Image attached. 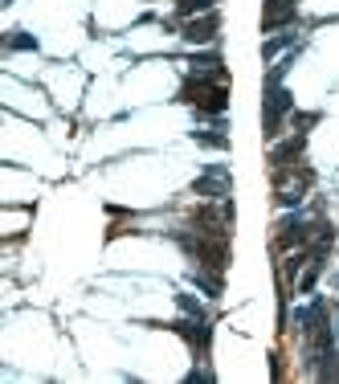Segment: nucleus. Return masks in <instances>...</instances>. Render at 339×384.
Masks as SVG:
<instances>
[{
	"label": "nucleus",
	"instance_id": "nucleus-1",
	"mask_svg": "<svg viewBox=\"0 0 339 384\" xmlns=\"http://www.w3.org/2000/svg\"><path fill=\"white\" fill-rule=\"evenodd\" d=\"M180 102L196 107L200 115H225V111H229V82H225V78L188 74L184 86H180Z\"/></svg>",
	"mask_w": 339,
	"mask_h": 384
},
{
	"label": "nucleus",
	"instance_id": "nucleus-2",
	"mask_svg": "<svg viewBox=\"0 0 339 384\" xmlns=\"http://www.w3.org/2000/svg\"><path fill=\"white\" fill-rule=\"evenodd\" d=\"M294 115V98L282 82H262V135L278 139L282 135V119Z\"/></svg>",
	"mask_w": 339,
	"mask_h": 384
},
{
	"label": "nucleus",
	"instance_id": "nucleus-3",
	"mask_svg": "<svg viewBox=\"0 0 339 384\" xmlns=\"http://www.w3.org/2000/svg\"><path fill=\"white\" fill-rule=\"evenodd\" d=\"M172 331L184 339L200 360L209 356V343H213V323H209V315H205V319H196V315H180V319H172Z\"/></svg>",
	"mask_w": 339,
	"mask_h": 384
},
{
	"label": "nucleus",
	"instance_id": "nucleus-4",
	"mask_svg": "<svg viewBox=\"0 0 339 384\" xmlns=\"http://www.w3.org/2000/svg\"><path fill=\"white\" fill-rule=\"evenodd\" d=\"M193 192L196 196H209V200H225L233 192V176H229V168H221V164H209L193 180Z\"/></svg>",
	"mask_w": 339,
	"mask_h": 384
},
{
	"label": "nucleus",
	"instance_id": "nucleus-5",
	"mask_svg": "<svg viewBox=\"0 0 339 384\" xmlns=\"http://www.w3.org/2000/svg\"><path fill=\"white\" fill-rule=\"evenodd\" d=\"M303 147H307V131L291 135L286 144H274V151H270V168H274V180H286V172H294V160H303Z\"/></svg>",
	"mask_w": 339,
	"mask_h": 384
},
{
	"label": "nucleus",
	"instance_id": "nucleus-6",
	"mask_svg": "<svg viewBox=\"0 0 339 384\" xmlns=\"http://www.w3.org/2000/svg\"><path fill=\"white\" fill-rule=\"evenodd\" d=\"M311 238H315V225H307V213L282 217V225H278V245H282V249H294V245L307 249Z\"/></svg>",
	"mask_w": 339,
	"mask_h": 384
},
{
	"label": "nucleus",
	"instance_id": "nucleus-7",
	"mask_svg": "<svg viewBox=\"0 0 339 384\" xmlns=\"http://www.w3.org/2000/svg\"><path fill=\"white\" fill-rule=\"evenodd\" d=\"M298 21V0H266L262 8V33H274L282 25H294Z\"/></svg>",
	"mask_w": 339,
	"mask_h": 384
},
{
	"label": "nucleus",
	"instance_id": "nucleus-8",
	"mask_svg": "<svg viewBox=\"0 0 339 384\" xmlns=\"http://www.w3.org/2000/svg\"><path fill=\"white\" fill-rule=\"evenodd\" d=\"M217 29H221V17H217V13L193 17V21L184 25V41H193V46H209V41H217Z\"/></svg>",
	"mask_w": 339,
	"mask_h": 384
},
{
	"label": "nucleus",
	"instance_id": "nucleus-9",
	"mask_svg": "<svg viewBox=\"0 0 339 384\" xmlns=\"http://www.w3.org/2000/svg\"><path fill=\"white\" fill-rule=\"evenodd\" d=\"M188 278H193V287H200L209 299H221V274L217 270H200V266H193Z\"/></svg>",
	"mask_w": 339,
	"mask_h": 384
},
{
	"label": "nucleus",
	"instance_id": "nucleus-10",
	"mask_svg": "<svg viewBox=\"0 0 339 384\" xmlns=\"http://www.w3.org/2000/svg\"><path fill=\"white\" fill-rule=\"evenodd\" d=\"M291 46H298V33H278V37H266V41H262V62H274L282 49H291Z\"/></svg>",
	"mask_w": 339,
	"mask_h": 384
},
{
	"label": "nucleus",
	"instance_id": "nucleus-11",
	"mask_svg": "<svg viewBox=\"0 0 339 384\" xmlns=\"http://www.w3.org/2000/svg\"><path fill=\"white\" fill-rule=\"evenodd\" d=\"M213 4L217 0H176V17H205V13H213Z\"/></svg>",
	"mask_w": 339,
	"mask_h": 384
},
{
	"label": "nucleus",
	"instance_id": "nucleus-12",
	"mask_svg": "<svg viewBox=\"0 0 339 384\" xmlns=\"http://www.w3.org/2000/svg\"><path fill=\"white\" fill-rule=\"evenodd\" d=\"M4 49H8V53H21V49H37V37H33V33H8V37H4Z\"/></svg>",
	"mask_w": 339,
	"mask_h": 384
},
{
	"label": "nucleus",
	"instance_id": "nucleus-13",
	"mask_svg": "<svg viewBox=\"0 0 339 384\" xmlns=\"http://www.w3.org/2000/svg\"><path fill=\"white\" fill-rule=\"evenodd\" d=\"M176 303H180V315H196V319H205V303H200V299H196V294H188V290H184V294H176Z\"/></svg>",
	"mask_w": 339,
	"mask_h": 384
},
{
	"label": "nucleus",
	"instance_id": "nucleus-14",
	"mask_svg": "<svg viewBox=\"0 0 339 384\" xmlns=\"http://www.w3.org/2000/svg\"><path fill=\"white\" fill-rule=\"evenodd\" d=\"M193 139L200 147H217V151H225V147H229V135H221V131H193Z\"/></svg>",
	"mask_w": 339,
	"mask_h": 384
},
{
	"label": "nucleus",
	"instance_id": "nucleus-15",
	"mask_svg": "<svg viewBox=\"0 0 339 384\" xmlns=\"http://www.w3.org/2000/svg\"><path fill=\"white\" fill-rule=\"evenodd\" d=\"M209 380H213V368H205V364L188 372V384H209Z\"/></svg>",
	"mask_w": 339,
	"mask_h": 384
},
{
	"label": "nucleus",
	"instance_id": "nucleus-16",
	"mask_svg": "<svg viewBox=\"0 0 339 384\" xmlns=\"http://www.w3.org/2000/svg\"><path fill=\"white\" fill-rule=\"evenodd\" d=\"M319 119H323L319 111H311V115H294V123H298V131H307V127H315Z\"/></svg>",
	"mask_w": 339,
	"mask_h": 384
}]
</instances>
